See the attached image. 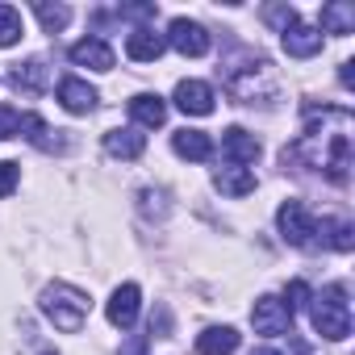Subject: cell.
Instances as JSON below:
<instances>
[{"label":"cell","instance_id":"cell-26","mask_svg":"<svg viewBox=\"0 0 355 355\" xmlns=\"http://www.w3.org/2000/svg\"><path fill=\"white\" fill-rule=\"evenodd\" d=\"M17 180H21V171H17V163H9V159H0V201H5L13 189H17Z\"/></svg>","mask_w":355,"mask_h":355},{"label":"cell","instance_id":"cell-2","mask_svg":"<svg viewBox=\"0 0 355 355\" xmlns=\"http://www.w3.org/2000/svg\"><path fill=\"white\" fill-rule=\"evenodd\" d=\"M38 305L55 322V330H63V334H80L84 322H88V313H92L88 293H80L76 284H46L42 297H38Z\"/></svg>","mask_w":355,"mask_h":355},{"label":"cell","instance_id":"cell-8","mask_svg":"<svg viewBox=\"0 0 355 355\" xmlns=\"http://www.w3.org/2000/svg\"><path fill=\"white\" fill-rule=\"evenodd\" d=\"M175 109L193 113V117L214 113V88L201 84V80H180V84H175Z\"/></svg>","mask_w":355,"mask_h":355},{"label":"cell","instance_id":"cell-16","mask_svg":"<svg viewBox=\"0 0 355 355\" xmlns=\"http://www.w3.org/2000/svg\"><path fill=\"white\" fill-rule=\"evenodd\" d=\"M284 51H288L293 59H313V55L322 51V34H318L313 26H305V21H293V26L284 30Z\"/></svg>","mask_w":355,"mask_h":355},{"label":"cell","instance_id":"cell-15","mask_svg":"<svg viewBox=\"0 0 355 355\" xmlns=\"http://www.w3.org/2000/svg\"><path fill=\"white\" fill-rule=\"evenodd\" d=\"M9 84H13L17 92H26V96H38V92L51 84V67H46L42 59H26V63H17V67H13Z\"/></svg>","mask_w":355,"mask_h":355},{"label":"cell","instance_id":"cell-10","mask_svg":"<svg viewBox=\"0 0 355 355\" xmlns=\"http://www.w3.org/2000/svg\"><path fill=\"white\" fill-rule=\"evenodd\" d=\"M163 51H167V38H163L159 30H150V26H138V30L125 38V55H130L134 63H155Z\"/></svg>","mask_w":355,"mask_h":355},{"label":"cell","instance_id":"cell-29","mask_svg":"<svg viewBox=\"0 0 355 355\" xmlns=\"http://www.w3.org/2000/svg\"><path fill=\"white\" fill-rule=\"evenodd\" d=\"M117 355H146V334H134V338H130Z\"/></svg>","mask_w":355,"mask_h":355},{"label":"cell","instance_id":"cell-3","mask_svg":"<svg viewBox=\"0 0 355 355\" xmlns=\"http://www.w3.org/2000/svg\"><path fill=\"white\" fill-rule=\"evenodd\" d=\"M309 318L313 330L330 343H343L351 334V305H347V288L343 284H326L318 297H309Z\"/></svg>","mask_w":355,"mask_h":355},{"label":"cell","instance_id":"cell-14","mask_svg":"<svg viewBox=\"0 0 355 355\" xmlns=\"http://www.w3.org/2000/svg\"><path fill=\"white\" fill-rule=\"evenodd\" d=\"M171 150L180 159H189V163H205L214 155V138L201 134V130H175L171 134Z\"/></svg>","mask_w":355,"mask_h":355},{"label":"cell","instance_id":"cell-19","mask_svg":"<svg viewBox=\"0 0 355 355\" xmlns=\"http://www.w3.org/2000/svg\"><path fill=\"white\" fill-rule=\"evenodd\" d=\"M214 184H218V193L222 197H247V193H255V175L247 171V167H222V171H214Z\"/></svg>","mask_w":355,"mask_h":355},{"label":"cell","instance_id":"cell-13","mask_svg":"<svg viewBox=\"0 0 355 355\" xmlns=\"http://www.w3.org/2000/svg\"><path fill=\"white\" fill-rule=\"evenodd\" d=\"M59 101H63L67 113H92L96 109V88L84 84L80 76H63L59 80Z\"/></svg>","mask_w":355,"mask_h":355},{"label":"cell","instance_id":"cell-7","mask_svg":"<svg viewBox=\"0 0 355 355\" xmlns=\"http://www.w3.org/2000/svg\"><path fill=\"white\" fill-rule=\"evenodd\" d=\"M251 322H255V334H288L293 330V313L280 297H259L251 305Z\"/></svg>","mask_w":355,"mask_h":355},{"label":"cell","instance_id":"cell-22","mask_svg":"<svg viewBox=\"0 0 355 355\" xmlns=\"http://www.w3.org/2000/svg\"><path fill=\"white\" fill-rule=\"evenodd\" d=\"M318 234H322V243H326L330 251H343V255H347V251L355 247V226L343 222V218H322Z\"/></svg>","mask_w":355,"mask_h":355},{"label":"cell","instance_id":"cell-5","mask_svg":"<svg viewBox=\"0 0 355 355\" xmlns=\"http://www.w3.org/2000/svg\"><path fill=\"white\" fill-rule=\"evenodd\" d=\"M276 226H280V239L288 247H309L318 239V222H313V214L301 201H284L276 209Z\"/></svg>","mask_w":355,"mask_h":355},{"label":"cell","instance_id":"cell-27","mask_svg":"<svg viewBox=\"0 0 355 355\" xmlns=\"http://www.w3.org/2000/svg\"><path fill=\"white\" fill-rule=\"evenodd\" d=\"M17 130H21V113H17L13 105H0V142L13 138Z\"/></svg>","mask_w":355,"mask_h":355},{"label":"cell","instance_id":"cell-6","mask_svg":"<svg viewBox=\"0 0 355 355\" xmlns=\"http://www.w3.org/2000/svg\"><path fill=\"white\" fill-rule=\"evenodd\" d=\"M163 38H167V46H175L184 59H201V55H209V46H214L209 30H205L201 21H189V17H175Z\"/></svg>","mask_w":355,"mask_h":355},{"label":"cell","instance_id":"cell-21","mask_svg":"<svg viewBox=\"0 0 355 355\" xmlns=\"http://www.w3.org/2000/svg\"><path fill=\"white\" fill-rule=\"evenodd\" d=\"M322 30L326 34H355V5H347V0H330V5H322Z\"/></svg>","mask_w":355,"mask_h":355},{"label":"cell","instance_id":"cell-12","mask_svg":"<svg viewBox=\"0 0 355 355\" xmlns=\"http://www.w3.org/2000/svg\"><path fill=\"white\" fill-rule=\"evenodd\" d=\"M71 63L92 67V71H113V46L105 38H84V42L71 46Z\"/></svg>","mask_w":355,"mask_h":355},{"label":"cell","instance_id":"cell-18","mask_svg":"<svg viewBox=\"0 0 355 355\" xmlns=\"http://www.w3.org/2000/svg\"><path fill=\"white\" fill-rule=\"evenodd\" d=\"M239 351V330L234 326H209L197 334V355H234Z\"/></svg>","mask_w":355,"mask_h":355},{"label":"cell","instance_id":"cell-30","mask_svg":"<svg viewBox=\"0 0 355 355\" xmlns=\"http://www.w3.org/2000/svg\"><path fill=\"white\" fill-rule=\"evenodd\" d=\"M338 84H343V88L355 84V63H343V67H338Z\"/></svg>","mask_w":355,"mask_h":355},{"label":"cell","instance_id":"cell-1","mask_svg":"<svg viewBox=\"0 0 355 355\" xmlns=\"http://www.w3.org/2000/svg\"><path fill=\"white\" fill-rule=\"evenodd\" d=\"M301 159L305 167L326 171L334 184L351 175V113L347 109H305V134L284 150V159Z\"/></svg>","mask_w":355,"mask_h":355},{"label":"cell","instance_id":"cell-31","mask_svg":"<svg viewBox=\"0 0 355 355\" xmlns=\"http://www.w3.org/2000/svg\"><path fill=\"white\" fill-rule=\"evenodd\" d=\"M251 355H280V351H276V347H255Z\"/></svg>","mask_w":355,"mask_h":355},{"label":"cell","instance_id":"cell-17","mask_svg":"<svg viewBox=\"0 0 355 355\" xmlns=\"http://www.w3.org/2000/svg\"><path fill=\"white\" fill-rule=\"evenodd\" d=\"M105 150L113 159H138L146 150V138L138 134V125H121V130H109L105 134Z\"/></svg>","mask_w":355,"mask_h":355},{"label":"cell","instance_id":"cell-9","mask_svg":"<svg viewBox=\"0 0 355 355\" xmlns=\"http://www.w3.org/2000/svg\"><path fill=\"white\" fill-rule=\"evenodd\" d=\"M138 301H142L138 284H117V288H113V297H109V305H105L109 322H113V326H121V330H130V326H134V318H138Z\"/></svg>","mask_w":355,"mask_h":355},{"label":"cell","instance_id":"cell-4","mask_svg":"<svg viewBox=\"0 0 355 355\" xmlns=\"http://www.w3.org/2000/svg\"><path fill=\"white\" fill-rule=\"evenodd\" d=\"M226 84H230V92L243 101V105H255L259 96L268 101V96H276V71H272V63L268 59H251V63H243V67H234L230 76H226Z\"/></svg>","mask_w":355,"mask_h":355},{"label":"cell","instance_id":"cell-11","mask_svg":"<svg viewBox=\"0 0 355 355\" xmlns=\"http://www.w3.org/2000/svg\"><path fill=\"white\" fill-rule=\"evenodd\" d=\"M222 155H226L234 167L255 163V159H259V138H255V134H247L243 125H230V130L222 134Z\"/></svg>","mask_w":355,"mask_h":355},{"label":"cell","instance_id":"cell-24","mask_svg":"<svg viewBox=\"0 0 355 355\" xmlns=\"http://www.w3.org/2000/svg\"><path fill=\"white\" fill-rule=\"evenodd\" d=\"M21 13L13 9V5H0V46H13V42H21Z\"/></svg>","mask_w":355,"mask_h":355},{"label":"cell","instance_id":"cell-28","mask_svg":"<svg viewBox=\"0 0 355 355\" xmlns=\"http://www.w3.org/2000/svg\"><path fill=\"white\" fill-rule=\"evenodd\" d=\"M284 305H288V313H293V309H301V305H309V284H305V280H293V284H288V301H284Z\"/></svg>","mask_w":355,"mask_h":355},{"label":"cell","instance_id":"cell-23","mask_svg":"<svg viewBox=\"0 0 355 355\" xmlns=\"http://www.w3.org/2000/svg\"><path fill=\"white\" fill-rule=\"evenodd\" d=\"M34 13H38V21H42L46 34H59V30H67V21H71V9H67V5H46V0H38Z\"/></svg>","mask_w":355,"mask_h":355},{"label":"cell","instance_id":"cell-20","mask_svg":"<svg viewBox=\"0 0 355 355\" xmlns=\"http://www.w3.org/2000/svg\"><path fill=\"white\" fill-rule=\"evenodd\" d=\"M130 117H134L138 125H146V130H155V125H163V121H167V105H163V96H150V92H138V96L130 101Z\"/></svg>","mask_w":355,"mask_h":355},{"label":"cell","instance_id":"cell-25","mask_svg":"<svg viewBox=\"0 0 355 355\" xmlns=\"http://www.w3.org/2000/svg\"><path fill=\"white\" fill-rule=\"evenodd\" d=\"M263 21H268V26H276V30L284 34V30L297 21V9H293V5H263Z\"/></svg>","mask_w":355,"mask_h":355}]
</instances>
